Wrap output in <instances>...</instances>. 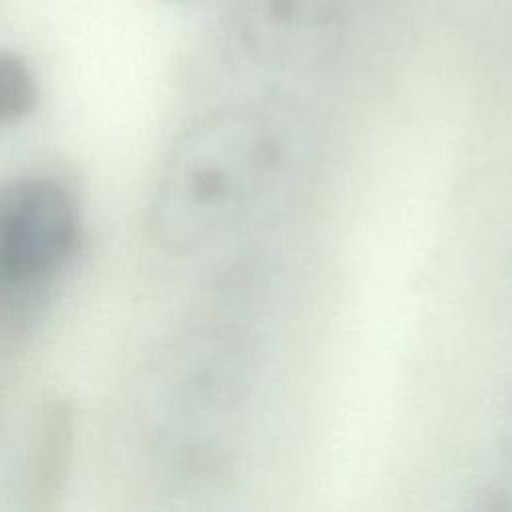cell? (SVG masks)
<instances>
[{"label":"cell","mask_w":512,"mask_h":512,"mask_svg":"<svg viewBox=\"0 0 512 512\" xmlns=\"http://www.w3.org/2000/svg\"><path fill=\"white\" fill-rule=\"evenodd\" d=\"M286 160V136L264 110L226 106L200 116L158 174L148 208L152 242L170 256L206 250L262 204Z\"/></svg>","instance_id":"obj_1"},{"label":"cell","mask_w":512,"mask_h":512,"mask_svg":"<svg viewBox=\"0 0 512 512\" xmlns=\"http://www.w3.org/2000/svg\"><path fill=\"white\" fill-rule=\"evenodd\" d=\"M352 18L354 0H236L228 28L252 64L304 72L342 50Z\"/></svg>","instance_id":"obj_2"},{"label":"cell","mask_w":512,"mask_h":512,"mask_svg":"<svg viewBox=\"0 0 512 512\" xmlns=\"http://www.w3.org/2000/svg\"><path fill=\"white\" fill-rule=\"evenodd\" d=\"M78 210L64 186L20 176L0 184V278L40 286L72 254Z\"/></svg>","instance_id":"obj_3"},{"label":"cell","mask_w":512,"mask_h":512,"mask_svg":"<svg viewBox=\"0 0 512 512\" xmlns=\"http://www.w3.org/2000/svg\"><path fill=\"white\" fill-rule=\"evenodd\" d=\"M38 96L30 66L14 52L0 50V126L28 116Z\"/></svg>","instance_id":"obj_4"},{"label":"cell","mask_w":512,"mask_h":512,"mask_svg":"<svg viewBox=\"0 0 512 512\" xmlns=\"http://www.w3.org/2000/svg\"><path fill=\"white\" fill-rule=\"evenodd\" d=\"M462 512H512V478L496 470L474 488Z\"/></svg>","instance_id":"obj_5"},{"label":"cell","mask_w":512,"mask_h":512,"mask_svg":"<svg viewBox=\"0 0 512 512\" xmlns=\"http://www.w3.org/2000/svg\"><path fill=\"white\" fill-rule=\"evenodd\" d=\"M496 464L498 472L512 476V392L506 396L496 426Z\"/></svg>","instance_id":"obj_6"},{"label":"cell","mask_w":512,"mask_h":512,"mask_svg":"<svg viewBox=\"0 0 512 512\" xmlns=\"http://www.w3.org/2000/svg\"><path fill=\"white\" fill-rule=\"evenodd\" d=\"M166 2H186V0H166Z\"/></svg>","instance_id":"obj_7"}]
</instances>
